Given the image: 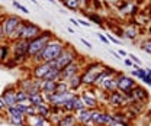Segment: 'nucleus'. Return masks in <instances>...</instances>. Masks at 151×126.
<instances>
[{"mask_svg": "<svg viewBox=\"0 0 151 126\" xmlns=\"http://www.w3.org/2000/svg\"><path fill=\"white\" fill-rule=\"evenodd\" d=\"M12 3H13V6H15V7H16L18 10H20V12H23V13H26V15L29 13V10H28V9H26V7H25V6H23L22 3H19L18 0H13Z\"/></svg>", "mask_w": 151, "mask_h": 126, "instance_id": "f704fd0d", "label": "nucleus"}, {"mask_svg": "<svg viewBox=\"0 0 151 126\" xmlns=\"http://www.w3.org/2000/svg\"><path fill=\"white\" fill-rule=\"evenodd\" d=\"M145 106H147V105L137 103V102H131L127 107L124 109V113L127 115V117H128L129 120H134V119H137L139 115H142V112H144Z\"/></svg>", "mask_w": 151, "mask_h": 126, "instance_id": "2eb2a0df", "label": "nucleus"}, {"mask_svg": "<svg viewBox=\"0 0 151 126\" xmlns=\"http://www.w3.org/2000/svg\"><path fill=\"white\" fill-rule=\"evenodd\" d=\"M3 119H4V113H1V112H0V122H1Z\"/></svg>", "mask_w": 151, "mask_h": 126, "instance_id": "603ef678", "label": "nucleus"}, {"mask_svg": "<svg viewBox=\"0 0 151 126\" xmlns=\"http://www.w3.org/2000/svg\"><path fill=\"white\" fill-rule=\"evenodd\" d=\"M116 84H118V90L124 91V93H129L138 83H137V80L134 77L127 75V74L119 71V74L116 75Z\"/></svg>", "mask_w": 151, "mask_h": 126, "instance_id": "f8f14e48", "label": "nucleus"}, {"mask_svg": "<svg viewBox=\"0 0 151 126\" xmlns=\"http://www.w3.org/2000/svg\"><path fill=\"white\" fill-rule=\"evenodd\" d=\"M16 84H9L4 87V90L1 91V100L4 102L6 107H10V106H15L16 105Z\"/></svg>", "mask_w": 151, "mask_h": 126, "instance_id": "4468645a", "label": "nucleus"}, {"mask_svg": "<svg viewBox=\"0 0 151 126\" xmlns=\"http://www.w3.org/2000/svg\"><path fill=\"white\" fill-rule=\"evenodd\" d=\"M65 45H67V42H64L60 36L54 35L52 39L45 45V48H44L39 54L35 55V57H32V58L29 59V64L32 65V64H38V62H41V61H45V62H52V61H55L57 58L60 57V54L63 52V49L65 48Z\"/></svg>", "mask_w": 151, "mask_h": 126, "instance_id": "f257e3e1", "label": "nucleus"}, {"mask_svg": "<svg viewBox=\"0 0 151 126\" xmlns=\"http://www.w3.org/2000/svg\"><path fill=\"white\" fill-rule=\"evenodd\" d=\"M148 34H150V35H151V26H150V28H148Z\"/></svg>", "mask_w": 151, "mask_h": 126, "instance_id": "4d7b16f0", "label": "nucleus"}, {"mask_svg": "<svg viewBox=\"0 0 151 126\" xmlns=\"http://www.w3.org/2000/svg\"><path fill=\"white\" fill-rule=\"evenodd\" d=\"M145 74H147L148 77H151V68H145Z\"/></svg>", "mask_w": 151, "mask_h": 126, "instance_id": "de8ad7c7", "label": "nucleus"}, {"mask_svg": "<svg viewBox=\"0 0 151 126\" xmlns=\"http://www.w3.org/2000/svg\"><path fill=\"white\" fill-rule=\"evenodd\" d=\"M81 57L78 55V52L76 51V48H73L71 45H65V48L63 49V52L60 54V57L57 58L55 61H52L54 62V67L58 68L60 71L64 68V67H67L68 64H71V62H74L77 59H80Z\"/></svg>", "mask_w": 151, "mask_h": 126, "instance_id": "39448f33", "label": "nucleus"}, {"mask_svg": "<svg viewBox=\"0 0 151 126\" xmlns=\"http://www.w3.org/2000/svg\"><path fill=\"white\" fill-rule=\"evenodd\" d=\"M147 126H151V122H148V123H147Z\"/></svg>", "mask_w": 151, "mask_h": 126, "instance_id": "13d9d810", "label": "nucleus"}, {"mask_svg": "<svg viewBox=\"0 0 151 126\" xmlns=\"http://www.w3.org/2000/svg\"><path fill=\"white\" fill-rule=\"evenodd\" d=\"M148 15H150V18H151V3H150V6H148Z\"/></svg>", "mask_w": 151, "mask_h": 126, "instance_id": "864d4df0", "label": "nucleus"}, {"mask_svg": "<svg viewBox=\"0 0 151 126\" xmlns=\"http://www.w3.org/2000/svg\"><path fill=\"white\" fill-rule=\"evenodd\" d=\"M78 126H96L94 123H92V122H89V123H84V125H78Z\"/></svg>", "mask_w": 151, "mask_h": 126, "instance_id": "8fccbe9b", "label": "nucleus"}, {"mask_svg": "<svg viewBox=\"0 0 151 126\" xmlns=\"http://www.w3.org/2000/svg\"><path fill=\"white\" fill-rule=\"evenodd\" d=\"M83 15L87 18V20L92 23H96V25H99V26H103V18L99 15V13H96V12H84L83 10Z\"/></svg>", "mask_w": 151, "mask_h": 126, "instance_id": "393cba45", "label": "nucleus"}, {"mask_svg": "<svg viewBox=\"0 0 151 126\" xmlns=\"http://www.w3.org/2000/svg\"><path fill=\"white\" fill-rule=\"evenodd\" d=\"M57 83L58 81H50V80H42V86H41V93L44 96H51L57 90Z\"/></svg>", "mask_w": 151, "mask_h": 126, "instance_id": "5701e85b", "label": "nucleus"}, {"mask_svg": "<svg viewBox=\"0 0 151 126\" xmlns=\"http://www.w3.org/2000/svg\"><path fill=\"white\" fill-rule=\"evenodd\" d=\"M47 1H50V3H52V4H55V3H57L55 0H47Z\"/></svg>", "mask_w": 151, "mask_h": 126, "instance_id": "5fc2aeb1", "label": "nucleus"}, {"mask_svg": "<svg viewBox=\"0 0 151 126\" xmlns=\"http://www.w3.org/2000/svg\"><path fill=\"white\" fill-rule=\"evenodd\" d=\"M131 103L127 93L121 90H115L108 94V109L111 110H124Z\"/></svg>", "mask_w": 151, "mask_h": 126, "instance_id": "423d86ee", "label": "nucleus"}, {"mask_svg": "<svg viewBox=\"0 0 151 126\" xmlns=\"http://www.w3.org/2000/svg\"><path fill=\"white\" fill-rule=\"evenodd\" d=\"M84 59L83 58H80V59H77L74 62H71V64H68L67 67H64L63 70H61V80L63 81H67V80H70L71 77H74L77 74H80L81 70H83V65H84Z\"/></svg>", "mask_w": 151, "mask_h": 126, "instance_id": "9d476101", "label": "nucleus"}, {"mask_svg": "<svg viewBox=\"0 0 151 126\" xmlns=\"http://www.w3.org/2000/svg\"><path fill=\"white\" fill-rule=\"evenodd\" d=\"M111 55H113V57H115L116 59H122V57H121V55L118 54L116 51H113V49H111Z\"/></svg>", "mask_w": 151, "mask_h": 126, "instance_id": "37998d69", "label": "nucleus"}, {"mask_svg": "<svg viewBox=\"0 0 151 126\" xmlns=\"http://www.w3.org/2000/svg\"><path fill=\"white\" fill-rule=\"evenodd\" d=\"M150 67H151V64H150Z\"/></svg>", "mask_w": 151, "mask_h": 126, "instance_id": "680f3d73", "label": "nucleus"}, {"mask_svg": "<svg viewBox=\"0 0 151 126\" xmlns=\"http://www.w3.org/2000/svg\"><path fill=\"white\" fill-rule=\"evenodd\" d=\"M122 35L125 39H129V41H137L138 36H139V26H137L135 23H129L128 26H125L122 29Z\"/></svg>", "mask_w": 151, "mask_h": 126, "instance_id": "6ab92c4d", "label": "nucleus"}, {"mask_svg": "<svg viewBox=\"0 0 151 126\" xmlns=\"http://www.w3.org/2000/svg\"><path fill=\"white\" fill-rule=\"evenodd\" d=\"M97 38H99V39H100V41H102L103 44H106V45L109 44V41H108V38H106V36L103 35V34H97Z\"/></svg>", "mask_w": 151, "mask_h": 126, "instance_id": "ea45409f", "label": "nucleus"}, {"mask_svg": "<svg viewBox=\"0 0 151 126\" xmlns=\"http://www.w3.org/2000/svg\"><path fill=\"white\" fill-rule=\"evenodd\" d=\"M127 94H128V97H129L131 102H137V103L147 105L148 100H150V94H148L147 89L142 87V86H139V84H137V86H135L129 93H127Z\"/></svg>", "mask_w": 151, "mask_h": 126, "instance_id": "ddd939ff", "label": "nucleus"}, {"mask_svg": "<svg viewBox=\"0 0 151 126\" xmlns=\"http://www.w3.org/2000/svg\"><path fill=\"white\" fill-rule=\"evenodd\" d=\"M139 48H141V51L151 55V36L150 38H142L139 41Z\"/></svg>", "mask_w": 151, "mask_h": 126, "instance_id": "7c9ffc66", "label": "nucleus"}, {"mask_svg": "<svg viewBox=\"0 0 151 126\" xmlns=\"http://www.w3.org/2000/svg\"><path fill=\"white\" fill-rule=\"evenodd\" d=\"M113 120L112 110L108 107H97L92 110V123L96 126H109Z\"/></svg>", "mask_w": 151, "mask_h": 126, "instance_id": "0eeeda50", "label": "nucleus"}, {"mask_svg": "<svg viewBox=\"0 0 151 126\" xmlns=\"http://www.w3.org/2000/svg\"><path fill=\"white\" fill-rule=\"evenodd\" d=\"M67 86H68V90L73 91V93H77L83 89V83H81V75L77 74L74 77H71L70 80H67Z\"/></svg>", "mask_w": 151, "mask_h": 126, "instance_id": "4be33fe9", "label": "nucleus"}, {"mask_svg": "<svg viewBox=\"0 0 151 126\" xmlns=\"http://www.w3.org/2000/svg\"><path fill=\"white\" fill-rule=\"evenodd\" d=\"M77 22H78V25H81V26H86V28H89V26L92 25L90 22H87V20H84V19H78Z\"/></svg>", "mask_w": 151, "mask_h": 126, "instance_id": "58836bf2", "label": "nucleus"}, {"mask_svg": "<svg viewBox=\"0 0 151 126\" xmlns=\"http://www.w3.org/2000/svg\"><path fill=\"white\" fill-rule=\"evenodd\" d=\"M16 103H23V102H28V93L25 90H20L16 89Z\"/></svg>", "mask_w": 151, "mask_h": 126, "instance_id": "2f4dec72", "label": "nucleus"}, {"mask_svg": "<svg viewBox=\"0 0 151 126\" xmlns=\"http://www.w3.org/2000/svg\"><path fill=\"white\" fill-rule=\"evenodd\" d=\"M78 1L81 3V9H83V7H86V0H78Z\"/></svg>", "mask_w": 151, "mask_h": 126, "instance_id": "09e8293b", "label": "nucleus"}, {"mask_svg": "<svg viewBox=\"0 0 151 126\" xmlns=\"http://www.w3.org/2000/svg\"><path fill=\"white\" fill-rule=\"evenodd\" d=\"M4 110H6V105H4V102L1 100V97H0V112L4 113Z\"/></svg>", "mask_w": 151, "mask_h": 126, "instance_id": "79ce46f5", "label": "nucleus"}, {"mask_svg": "<svg viewBox=\"0 0 151 126\" xmlns=\"http://www.w3.org/2000/svg\"><path fill=\"white\" fill-rule=\"evenodd\" d=\"M42 31H44V29H42L39 25H37V23L29 22V20H23V22L20 23V26L18 28V31L15 32L12 42H13V41H16V39L32 41V39H35L37 36L41 35V34H42Z\"/></svg>", "mask_w": 151, "mask_h": 126, "instance_id": "7ed1b4c3", "label": "nucleus"}, {"mask_svg": "<svg viewBox=\"0 0 151 126\" xmlns=\"http://www.w3.org/2000/svg\"><path fill=\"white\" fill-rule=\"evenodd\" d=\"M4 120L12 126H26V117L18 109V106H10L4 110Z\"/></svg>", "mask_w": 151, "mask_h": 126, "instance_id": "6e6552de", "label": "nucleus"}, {"mask_svg": "<svg viewBox=\"0 0 151 126\" xmlns=\"http://www.w3.org/2000/svg\"><path fill=\"white\" fill-rule=\"evenodd\" d=\"M124 64H125L127 67H132V61L129 58H125V59H124Z\"/></svg>", "mask_w": 151, "mask_h": 126, "instance_id": "a18cd8bd", "label": "nucleus"}, {"mask_svg": "<svg viewBox=\"0 0 151 126\" xmlns=\"http://www.w3.org/2000/svg\"><path fill=\"white\" fill-rule=\"evenodd\" d=\"M71 107H73V113H77V112H80V110L84 109V105H83L81 97H80L78 93H76L74 97L71 99Z\"/></svg>", "mask_w": 151, "mask_h": 126, "instance_id": "cd10ccee", "label": "nucleus"}, {"mask_svg": "<svg viewBox=\"0 0 151 126\" xmlns=\"http://www.w3.org/2000/svg\"><path fill=\"white\" fill-rule=\"evenodd\" d=\"M74 116H76V120H77L78 125H84V123L92 122V110H90V109L84 107L83 110L74 113Z\"/></svg>", "mask_w": 151, "mask_h": 126, "instance_id": "aec40b11", "label": "nucleus"}, {"mask_svg": "<svg viewBox=\"0 0 151 126\" xmlns=\"http://www.w3.org/2000/svg\"><path fill=\"white\" fill-rule=\"evenodd\" d=\"M44 80H50V81H60L61 80V71L55 68V67H52L50 71L47 72V75L44 77Z\"/></svg>", "mask_w": 151, "mask_h": 126, "instance_id": "c85d7f7f", "label": "nucleus"}, {"mask_svg": "<svg viewBox=\"0 0 151 126\" xmlns=\"http://www.w3.org/2000/svg\"><path fill=\"white\" fill-rule=\"evenodd\" d=\"M80 97H81V102L84 105L86 109H97L100 107L99 105V100H97V96H96V89L94 87H90V89H81L80 90Z\"/></svg>", "mask_w": 151, "mask_h": 126, "instance_id": "1a4fd4ad", "label": "nucleus"}, {"mask_svg": "<svg viewBox=\"0 0 151 126\" xmlns=\"http://www.w3.org/2000/svg\"><path fill=\"white\" fill-rule=\"evenodd\" d=\"M35 107H37V115L45 117V119L50 117V115H51V106H50L48 103H42V105H39V106H35Z\"/></svg>", "mask_w": 151, "mask_h": 126, "instance_id": "bb28decb", "label": "nucleus"}, {"mask_svg": "<svg viewBox=\"0 0 151 126\" xmlns=\"http://www.w3.org/2000/svg\"><path fill=\"white\" fill-rule=\"evenodd\" d=\"M68 90V86H67V81H63V80H60L58 83H57V90L55 93H60V94H63V93H67Z\"/></svg>", "mask_w": 151, "mask_h": 126, "instance_id": "473e14b6", "label": "nucleus"}, {"mask_svg": "<svg viewBox=\"0 0 151 126\" xmlns=\"http://www.w3.org/2000/svg\"><path fill=\"white\" fill-rule=\"evenodd\" d=\"M97 89H100L102 91H105V93H112V91L118 90V84H116V75H109V77H106L102 83H100V86L97 87Z\"/></svg>", "mask_w": 151, "mask_h": 126, "instance_id": "a211bd4d", "label": "nucleus"}, {"mask_svg": "<svg viewBox=\"0 0 151 126\" xmlns=\"http://www.w3.org/2000/svg\"><path fill=\"white\" fill-rule=\"evenodd\" d=\"M70 22H71V23H73V25H74L76 28H77V26H78V22H77V19H74V18H70Z\"/></svg>", "mask_w": 151, "mask_h": 126, "instance_id": "49530a36", "label": "nucleus"}, {"mask_svg": "<svg viewBox=\"0 0 151 126\" xmlns=\"http://www.w3.org/2000/svg\"><path fill=\"white\" fill-rule=\"evenodd\" d=\"M26 126H52L50 119H45L39 115H35L32 117H26Z\"/></svg>", "mask_w": 151, "mask_h": 126, "instance_id": "412c9836", "label": "nucleus"}, {"mask_svg": "<svg viewBox=\"0 0 151 126\" xmlns=\"http://www.w3.org/2000/svg\"><path fill=\"white\" fill-rule=\"evenodd\" d=\"M63 6L65 9H68V10H73V12H78L81 9V3L78 0H64Z\"/></svg>", "mask_w": 151, "mask_h": 126, "instance_id": "c756f323", "label": "nucleus"}, {"mask_svg": "<svg viewBox=\"0 0 151 126\" xmlns=\"http://www.w3.org/2000/svg\"><path fill=\"white\" fill-rule=\"evenodd\" d=\"M105 36L108 38V41H109V42H113V44H119V39H118L116 36L111 35V34H105Z\"/></svg>", "mask_w": 151, "mask_h": 126, "instance_id": "e433bc0d", "label": "nucleus"}, {"mask_svg": "<svg viewBox=\"0 0 151 126\" xmlns=\"http://www.w3.org/2000/svg\"><path fill=\"white\" fill-rule=\"evenodd\" d=\"M116 52H118V54L121 55V57H122V58H127V57H128V52H127V51H125V49H118V51H116Z\"/></svg>", "mask_w": 151, "mask_h": 126, "instance_id": "a19ab883", "label": "nucleus"}, {"mask_svg": "<svg viewBox=\"0 0 151 126\" xmlns=\"http://www.w3.org/2000/svg\"><path fill=\"white\" fill-rule=\"evenodd\" d=\"M3 41H6V39H4V34H3V29H1V23H0V44H1Z\"/></svg>", "mask_w": 151, "mask_h": 126, "instance_id": "c03bdc74", "label": "nucleus"}, {"mask_svg": "<svg viewBox=\"0 0 151 126\" xmlns=\"http://www.w3.org/2000/svg\"><path fill=\"white\" fill-rule=\"evenodd\" d=\"M25 19H22L19 15H13V13H0V23H1V29L4 34V39L12 42L15 32L18 31L20 23Z\"/></svg>", "mask_w": 151, "mask_h": 126, "instance_id": "f03ea898", "label": "nucleus"}, {"mask_svg": "<svg viewBox=\"0 0 151 126\" xmlns=\"http://www.w3.org/2000/svg\"><path fill=\"white\" fill-rule=\"evenodd\" d=\"M12 58V48H10V42L9 41H3L0 44V64L6 65Z\"/></svg>", "mask_w": 151, "mask_h": 126, "instance_id": "dca6fc26", "label": "nucleus"}, {"mask_svg": "<svg viewBox=\"0 0 151 126\" xmlns=\"http://www.w3.org/2000/svg\"><path fill=\"white\" fill-rule=\"evenodd\" d=\"M57 126H78V123L76 120L74 113H65Z\"/></svg>", "mask_w": 151, "mask_h": 126, "instance_id": "b1692460", "label": "nucleus"}, {"mask_svg": "<svg viewBox=\"0 0 151 126\" xmlns=\"http://www.w3.org/2000/svg\"><path fill=\"white\" fill-rule=\"evenodd\" d=\"M52 67H54V62H45V61H41L38 64H32L31 70H29V77L38 78V80H44L47 72L50 71Z\"/></svg>", "mask_w": 151, "mask_h": 126, "instance_id": "9b49d317", "label": "nucleus"}, {"mask_svg": "<svg viewBox=\"0 0 151 126\" xmlns=\"http://www.w3.org/2000/svg\"><path fill=\"white\" fill-rule=\"evenodd\" d=\"M28 102L32 106H39L42 103H45V96L42 93H37V94H28Z\"/></svg>", "mask_w": 151, "mask_h": 126, "instance_id": "a878e982", "label": "nucleus"}, {"mask_svg": "<svg viewBox=\"0 0 151 126\" xmlns=\"http://www.w3.org/2000/svg\"><path fill=\"white\" fill-rule=\"evenodd\" d=\"M148 87H150V89H151V84H150V86H148Z\"/></svg>", "mask_w": 151, "mask_h": 126, "instance_id": "052dcab7", "label": "nucleus"}, {"mask_svg": "<svg viewBox=\"0 0 151 126\" xmlns=\"http://www.w3.org/2000/svg\"><path fill=\"white\" fill-rule=\"evenodd\" d=\"M128 58L132 61V64H138V65H141V59L137 57V55H134V54H128Z\"/></svg>", "mask_w": 151, "mask_h": 126, "instance_id": "c9c22d12", "label": "nucleus"}, {"mask_svg": "<svg viewBox=\"0 0 151 126\" xmlns=\"http://www.w3.org/2000/svg\"><path fill=\"white\" fill-rule=\"evenodd\" d=\"M80 42H81V44H83L84 47H87L89 49H92V48H93V45H92V44H90V42H89L87 39H84V38H81V39H80Z\"/></svg>", "mask_w": 151, "mask_h": 126, "instance_id": "4c0bfd02", "label": "nucleus"}, {"mask_svg": "<svg viewBox=\"0 0 151 126\" xmlns=\"http://www.w3.org/2000/svg\"><path fill=\"white\" fill-rule=\"evenodd\" d=\"M31 1H32L34 4H38V0H31Z\"/></svg>", "mask_w": 151, "mask_h": 126, "instance_id": "6e6d98bb", "label": "nucleus"}, {"mask_svg": "<svg viewBox=\"0 0 151 126\" xmlns=\"http://www.w3.org/2000/svg\"><path fill=\"white\" fill-rule=\"evenodd\" d=\"M109 126H132V120L127 119V120H115L113 119Z\"/></svg>", "mask_w": 151, "mask_h": 126, "instance_id": "72a5a7b5", "label": "nucleus"}, {"mask_svg": "<svg viewBox=\"0 0 151 126\" xmlns=\"http://www.w3.org/2000/svg\"><path fill=\"white\" fill-rule=\"evenodd\" d=\"M55 1H61V3H63V1H64V0H55Z\"/></svg>", "mask_w": 151, "mask_h": 126, "instance_id": "bf43d9fd", "label": "nucleus"}, {"mask_svg": "<svg viewBox=\"0 0 151 126\" xmlns=\"http://www.w3.org/2000/svg\"><path fill=\"white\" fill-rule=\"evenodd\" d=\"M52 36L54 34L51 32V31H47V29H44L42 31V34L39 36H37L35 39H32V41H29V49H28V55H29V59L32 58V57H35L38 55L44 48H45V45L52 39Z\"/></svg>", "mask_w": 151, "mask_h": 126, "instance_id": "20e7f679", "label": "nucleus"}, {"mask_svg": "<svg viewBox=\"0 0 151 126\" xmlns=\"http://www.w3.org/2000/svg\"><path fill=\"white\" fill-rule=\"evenodd\" d=\"M67 31H68L70 34H74V29H73V28H67Z\"/></svg>", "mask_w": 151, "mask_h": 126, "instance_id": "3c124183", "label": "nucleus"}, {"mask_svg": "<svg viewBox=\"0 0 151 126\" xmlns=\"http://www.w3.org/2000/svg\"><path fill=\"white\" fill-rule=\"evenodd\" d=\"M119 12H121V15H125V16L132 18V16L138 15V6H137L134 1L127 0V1H122V3H121Z\"/></svg>", "mask_w": 151, "mask_h": 126, "instance_id": "f3484780", "label": "nucleus"}]
</instances>
